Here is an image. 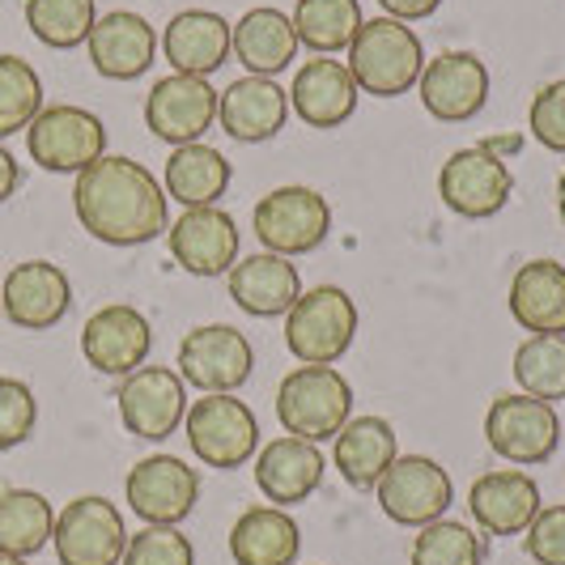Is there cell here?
Segmentation results:
<instances>
[{
    "label": "cell",
    "mask_w": 565,
    "mask_h": 565,
    "mask_svg": "<svg viewBox=\"0 0 565 565\" xmlns=\"http://www.w3.org/2000/svg\"><path fill=\"white\" fill-rule=\"evenodd\" d=\"M73 209L89 238L107 247H141L167 230V188L132 158L103 153L73 183Z\"/></svg>",
    "instance_id": "obj_1"
},
{
    "label": "cell",
    "mask_w": 565,
    "mask_h": 565,
    "mask_svg": "<svg viewBox=\"0 0 565 565\" xmlns=\"http://www.w3.org/2000/svg\"><path fill=\"white\" fill-rule=\"evenodd\" d=\"M425 47L417 30L396 18H366L349 43V73L370 98H399L422 82Z\"/></svg>",
    "instance_id": "obj_2"
},
{
    "label": "cell",
    "mask_w": 565,
    "mask_h": 565,
    "mask_svg": "<svg viewBox=\"0 0 565 565\" xmlns=\"http://www.w3.org/2000/svg\"><path fill=\"white\" fill-rule=\"evenodd\" d=\"M277 417L285 434L328 443L353 417V387L337 366H294L277 387Z\"/></svg>",
    "instance_id": "obj_3"
},
{
    "label": "cell",
    "mask_w": 565,
    "mask_h": 565,
    "mask_svg": "<svg viewBox=\"0 0 565 565\" xmlns=\"http://www.w3.org/2000/svg\"><path fill=\"white\" fill-rule=\"evenodd\" d=\"M358 337V302L340 285L302 294L285 315V344L302 366H337Z\"/></svg>",
    "instance_id": "obj_4"
},
{
    "label": "cell",
    "mask_w": 565,
    "mask_h": 565,
    "mask_svg": "<svg viewBox=\"0 0 565 565\" xmlns=\"http://www.w3.org/2000/svg\"><path fill=\"white\" fill-rule=\"evenodd\" d=\"M255 238L268 247V252L285 255H311L328 243L332 234V204L328 196H319L307 183H285L273 188L268 196L255 204L252 213Z\"/></svg>",
    "instance_id": "obj_5"
},
{
    "label": "cell",
    "mask_w": 565,
    "mask_h": 565,
    "mask_svg": "<svg viewBox=\"0 0 565 565\" xmlns=\"http://www.w3.org/2000/svg\"><path fill=\"white\" fill-rule=\"evenodd\" d=\"M183 434L192 443L204 468H243L255 451H259V422L255 413L234 396H200L188 404V417H183Z\"/></svg>",
    "instance_id": "obj_6"
},
{
    "label": "cell",
    "mask_w": 565,
    "mask_h": 565,
    "mask_svg": "<svg viewBox=\"0 0 565 565\" xmlns=\"http://www.w3.org/2000/svg\"><path fill=\"white\" fill-rule=\"evenodd\" d=\"M484 443L519 468H536L557 455L562 417L548 399L523 396V392L498 396L484 413Z\"/></svg>",
    "instance_id": "obj_7"
},
{
    "label": "cell",
    "mask_w": 565,
    "mask_h": 565,
    "mask_svg": "<svg viewBox=\"0 0 565 565\" xmlns=\"http://www.w3.org/2000/svg\"><path fill=\"white\" fill-rule=\"evenodd\" d=\"M26 149L52 174H82L107 153V128L94 111L56 103L34 115V124L26 128Z\"/></svg>",
    "instance_id": "obj_8"
},
{
    "label": "cell",
    "mask_w": 565,
    "mask_h": 565,
    "mask_svg": "<svg viewBox=\"0 0 565 565\" xmlns=\"http://www.w3.org/2000/svg\"><path fill=\"white\" fill-rule=\"evenodd\" d=\"M379 510L399 527H429L455 502L451 472L429 455H396V463L374 484Z\"/></svg>",
    "instance_id": "obj_9"
},
{
    "label": "cell",
    "mask_w": 565,
    "mask_h": 565,
    "mask_svg": "<svg viewBox=\"0 0 565 565\" xmlns=\"http://www.w3.org/2000/svg\"><path fill=\"white\" fill-rule=\"evenodd\" d=\"M179 379L192 383L204 396H230L238 392L255 366L252 340L230 323H200L179 340Z\"/></svg>",
    "instance_id": "obj_10"
},
{
    "label": "cell",
    "mask_w": 565,
    "mask_h": 565,
    "mask_svg": "<svg viewBox=\"0 0 565 565\" xmlns=\"http://www.w3.org/2000/svg\"><path fill=\"white\" fill-rule=\"evenodd\" d=\"M128 536L132 532L124 527L119 507L98 498V493H85L56 514L52 544H56L60 565H119Z\"/></svg>",
    "instance_id": "obj_11"
},
{
    "label": "cell",
    "mask_w": 565,
    "mask_h": 565,
    "mask_svg": "<svg viewBox=\"0 0 565 565\" xmlns=\"http://www.w3.org/2000/svg\"><path fill=\"white\" fill-rule=\"evenodd\" d=\"M124 498L145 527H179L196 510L200 472L179 455H145L124 481Z\"/></svg>",
    "instance_id": "obj_12"
},
{
    "label": "cell",
    "mask_w": 565,
    "mask_h": 565,
    "mask_svg": "<svg viewBox=\"0 0 565 565\" xmlns=\"http://www.w3.org/2000/svg\"><path fill=\"white\" fill-rule=\"evenodd\" d=\"M510 192H514V174H510L507 158L489 153L484 145L459 149L438 170V196H443V204L451 213H459V217H468V222H484V217L502 213Z\"/></svg>",
    "instance_id": "obj_13"
},
{
    "label": "cell",
    "mask_w": 565,
    "mask_h": 565,
    "mask_svg": "<svg viewBox=\"0 0 565 565\" xmlns=\"http://www.w3.org/2000/svg\"><path fill=\"white\" fill-rule=\"evenodd\" d=\"M119 422L145 443H167L188 417V383L170 366H141L119 383Z\"/></svg>",
    "instance_id": "obj_14"
},
{
    "label": "cell",
    "mask_w": 565,
    "mask_h": 565,
    "mask_svg": "<svg viewBox=\"0 0 565 565\" xmlns=\"http://www.w3.org/2000/svg\"><path fill=\"white\" fill-rule=\"evenodd\" d=\"M217 94L204 77L170 73L145 98V128L167 145H196L217 124Z\"/></svg>",
    "instance_id": "obj_15"
},
{
    "label": "cell",
    "mask_w": 565,
    "mask_h": 565,
    "mask_svg": "<svg viewBox=\"0 0 565 565\" xmlns=\"http://www.w3.org/2000/svg\"><path fill=\"white\" fill-rule=\"evenodd\" d=\"M422 107L438 124H468L489 103V68L477 52H438L422 68Z\"/></svg>",
    "instance_id": "obj_16"
},
{
    "label": "cell",
    "mask_w": 565,
    "mask_h": 565,
    "mask_svg": "<svg viewBox=\"0 0 565 565\" xmlns=\"http://www.w3.org/2000/svg\"><path fill=\"white\" fill-rule=\"evenodd\" d=\"M0 307H4V319L13 328L47 332L73 307L68 273L52 259H22L18 268H9V277L0 285Z\"/></svg>",
    "instance_id": "obj_17"
},
{
    "label": "cell",
    "mask_w": 565,
    "mask_h": 565,
    "mask_svg": "<svg viewBox=\"0 0 565 565\" xmlns=\"http://www.w3.org/2000/svg\"><path fill=\"white\" fill-rule=\"evenodd\" d=\"M149 349H153V328L128 302H111V307H103V311L85 319L82 353L98 374L128 379L132 370H141L149 362Z\"/></svg>",
    "instance_id": "obj_18"
},
{
    "label": "cell",
    "mask_w": 565,
    "mask_h": 565,
    "mask_svg": "<svg viewBox=\"0 0 565 565\" xmlns=\"http://www.w3.org/2000/svg\"><path fill=\"white\" fill-rule=\"evenodd\" d=\"M167 243L174 264L192 277H226L238 259V226L217 204L183 209V217L167 230Z\"/></svg>",
    "instance_id": "obj_19"
},
{
    "label": "cell",
    "mask_w": 565,
    "mask_h": 565,
    "mask_svg": "<svg viewBox=\"0 0 565 565\" xmlns=\"http://www.w3.org/2000/svg\"><path fill=\"white\" fill-rule=\"evenodd\" d=\"M85 47H89V64L98 77L137 82L158 60V30L149 26V18L132 13V9H115V13L94 22Z\"/></svg>",
    "instance_id": "obj_20"
},
{
    "label": "cell",
    "mask_w": 565,
    "mask_h": 565,
    "mask_svg": "<svg viewBox=\"0 0 565 565\" xmlns=\"http://www.w3.org/2000/svg\"><path fill=\"white\" fill-rule=\"evenodd\" d=\"M323 472H328V459L319 451V443L294 438V434H281L255 451V484L268 498V507L289 510L307 502L323 481Z\"/></svg>",
    "instance_id": "obj_21"
},
{
    "label": "cell",
    "mask_w": 565,
    "mask_h": 565,
    "mask_svg": "<svg viewBox=\"0 0 565 565\" xmlns=\"http://www.w3.org/2000/svg\"><path fill=\"white\" fill-rule=\"evenodd\" d=\"M358 82L349 73L344 60L332 56H315L307 60L298 73H294V85H289V111L298 115L307 128H340L349 115L358 111Z\"/></svg>",
    "instance_id": "obj_22"
},
{
    "label": "cell",
    "mask_w": 565,
    "mask_h": 565,
    "mask_svg": "<svg viewBox=\"0 0 565 565\" xmlns=\"http://www.w3.org/2000/svg\"><path fill=\"white\" fill-rule=\"evenodd\" d=\"M289 119V89L273 77H238L217 94V124L222 132L243 145L273 141Z\"/></svg>",
    "instance_id": "obj_23"
},
{
    "label": "cell",
    "mask_w": 565,
    "mask_h": 565,
    "mask_svg": "<svg viewBox=\"0 0 565 565\" xmlns=\"http://www.w3.org/2000/svg\"><path fill=\"white\" fill-rule=\"evenodd\" d=\"M540 510V484L519 472V468H502V472H484L468 489V514L477 519V527L489 536H523L527 523Z\"/></svg>",
    "instance_id": "obj_24"
},
{
    "label": "cell",
    "mask_w": 565,
    "mask_h": 565,
    "mask_svg": "<svg viewBox=\"0 0 565 565\" xmlns=\"http://www.w3.org/2000/svg\"><path fill=\"white\" fill-rule=\"evenodd\" d=\"M162 56L170 60L174 73L183 77H213L226 68L230 52V22L213 9H183L174 13L162 30Z\"/></svg>",
    "instance_id": "obj_25"
},
{
    "label": "cell",
    "mask_w": 565,
    "mask_h": 565,
    "mask_svg": "<svg viewBox=\"0 0 565 565\" xmlns=\"http://www.w3.org/2000/svg\"><path fill=\"white\" fill-rule=\"evenodd\" d=\"M230 298L238 311L255 315V319H277V315H289V307L302 298V277H298L294 259L277 252H255L247 259H234Z\"/></svg>",
    "instance_id": "obj_26"
},
{
    "label": "cell",
    "mask_w": 565,
    "mask_h": 565,
    "mask_svg": "<svg viewBox=\"0 0 565 565\" xmlns=\"http://www.w3.org/2000/svg\"><path fill=\"white\" fill-rule=\"evenodd\" d=\"M298 34H294V18L273 9V4H259L247 9L234 26H230V52L234 60L252 73V77H277L285 73L294 60H298Z\"/></svg>",
    "instance_id": "obj_27"
},
{
    "label": "cell",
    "mask_w": 565,
    "mask_h": 565,
    "mask_svg": "<svg viewBox=\"0 0 565 565\" xmlns=\"http://www.w3.org/2000/svg\"><path fill=\"white\" fill-rule=\"evenodd\" d=\"M510 315L532 337H565V264L527 259L510 277Z\"/></svg>",
    "instance_id": "obj_28"
},
{
    "label": "cell",
    "mask_w": 565,
    "mask_h": 565,
    "mask_svg": "<svg viewBox=\"0 0 565 565\" xmlns=\"http://www.w3.org/2000/svg\"><path fill=\"white\" fill-rule=\"evenodd\" d=\"M302 553V532L294 514L281 507L243 510L230 527V557L234 565H294Z\"/></svg>",
    "instance_id": "obj_29"
},
{
    "label": "cell",
    "mask_w": 565,
    "mask_h": 565,
    "mask_svg": "<svg viewBox=\"0 0 565 565\" xmlns=\"http://www.w3.org/2000/svg\"><path fill=\"white\" fill-rule=\"evenodd\" d=\"M396 425L387 417H349L337 434L332 463L353 489H374L383 481V472L396 463Z\"/></svg>",
    "instance_id": "obj_30"
},
{
    "label": "cell",
    "mask_w": 565,
    "mask_h": 565,
    "mask_svg": "<svg viewBox=\"0 0 565 565\" xmlns=\"http://www.w3.org/2000/svg\"><path fill=\"white\" fill-rule=\"evenodd\" d=\"M230 179V158L213 145H179L167 158V170H162V188H167V200H179L183 209H200V204H217V196H226Z\"/></svg>",
    "instance_id": "obj_31"
},
{
    "label": "cell",
    "mask_w": 565,
    "mask_h": 565,
    "mask_svg": "<svg viewBox=\"0 0 565 565\" xmlns=\"http://www.w3.org/2000/svg\"><path fill=\"white\" fill-rule=\"evenodd\" d=\"M56 510L34 489H0V553L34 557L52 544Z\"/></svg>",
    "instance_id": "obj_32"
},
{
    "label": "cell",
    "mask_w": 565,
    "mask_h": 565,
    "mask_svg": "<svg viewBox=\"0 0 565 565\" xmlns=\"http://www.w3.org/2000/svg\"><path fill=\"white\" fill-rule=\"evenodd\" d=\"M362 0H298L294 4V34L315 56L349 52L353 34L362 30Z\"/></svg>",
    "instance_id": "obj_33"
},
{
    "label": "cell",
    "mask_w": 565,
    "mask_h": 565,
    "mask_svg": "<svg viewBox=\"0 0 565 565\" xmlns=\"http://www.w3.org/2000/svg\"><path fill=\"white\" fill-rule=\"evenodd\" d=\"M98 22L94 0H26V26L43 47L73 52Z\"/></svg>",
    "instance_id": "obj_34"
},
{
    "label": "cell",
    "mask_w": 565,
    "mask_h": 565,
    "mask_svg": "<svg viewBox=\"0 0 565 565\" xmlns=\"http://www.w3.org/2000/svg\"><path fill=\"white\" fill-rule=\"evenodd\" d=\"M514 383L523 396L565 399V337H527L514 349Z\"/></svg>",
    "instance_id": "obj_35"
},
{
    "label": "cell",
    "mask_w": 565,
    "mask_h": 565,
    "mask_svg": "<svg viewBox=\"0 0 565 565\" xmlns=\"http://www.w3.org/2000/svg\"><path fill=\"white\" fill-rule=\"evenodd\" d=\"M43 111V82L22 56H0V137H13Z\"/></svg>",
    "instance_id": "obj_36"
},
{
    "label": "cell",
    "mask_w": 565,
    "mask_h": 565,
    "mask_svg": "<svg viewBox=\"0 0 565 565\" xmlns=\"http://www.w3.org/2000/svg\"><path fill=\"white\" fill-rule=\"evenodd\" d=\"M413 565H484V544L472 527L455 523V519H438L422 527V536L413 540Z\"/></svg>",
    "instance_id": "obj_37"
},
{
    "label": "cell",
    "mask_w": 565,
    "mask_h": 565,
    "mask_svg": "<svg viewBox=\"0 0 565 565\" xmlns=\"http://www.w3.org/2000/svg\"><path fill=\"white\" fill-rule=\"evenodd\" d=\"M119 565H196V548L179 527H141L128 536Z\"/></svg>",
    "instance_id": "obj_38"
},
{
    "label": "cell",
    "mask_w": 565,
    "mask_h": 565,
    "mask_svg": "<svg viewBox=\"0 0 565 565\" xmlns=\"http://www.w3.org/2000/svg\"><path fill=\"white\" fill-rule=\"evenodd\" d=\"M39 422V399L22 379L0 374V451L22 447Z\"/></svg>",
    "instance_id": "obj_39"
},
{
    "label": "cell",
    "mask_w": 565,
    "mask_h": 565,
    "mask_svg": "<svg viewBox=\"0 0 565 565\" xmlns=\"http://www.w3.org/2000/svg\"><path fill=\"white\" fill-rule=\"evenodd\" d=\"M523 548L536 565H565V502L536 510L523 532Z\"/></svg>",
    "instance_id": "obj_40"
},
{
    "label": "cell",
    "mask_w": 565,
    "mask_h": 565,
    "mask_svg": "<svg viewBox=\"0 0 565 565\" xmlns=\"http://www.w3.org/2000/svg\"><path fill=\"white\" fill-rule=\"evenodd\" d=\"M527 132H532L544 149L565 153V82H548L536 98H532Z\"/></svg>",
    "instance_id": "obj_41"
},
{
    "label": "cell",
    "mask_w": 565,
    "mask_h": 565,
    "mask_svg": "<svg viewBox=\"0 0 565 565\" xmlns=\"http://www.w3.org/2000/svg\"><path fill=\"white\" fill-rule=\"evenodd\" d=\"M379 4H383V13L396 18V22H422L429 13H438L443 0H379Z\"/></svg>",
    "instance_id": "obj_42"
},
{
    "label": "cell",
    "mask_w": 565,
    "mask_h": 565,
    "mask_svg": "<svg viewBox=\"0 0 565 565\" xmlns=\"http://www.w3.org/2000/svg\"><path fill=\"white\" fill-rule=\"evenodd\" d=\"M18 183H22V167H18V158L0 145V204L18 192Z\"/></svg>",
    "instance_id": "obj_43"
},
{
    "label": "cell",
    "mask_w": 565,
    "mask_h": 565,
    "mask_svg": "<svg viewBox=\"0 0 565 565\" xmlns=\"http://www.w3.org/2000/svg\"><path fill=\"white\" fill-rule=\"evenodd\" d=\"M489 153H498V158H507V153H519L523 149V137H489V141H481Z\"/></svg>",
    "instance_id": "obj_44"
},
{
    "label": "cell",
    "mask_w": 565,
    "mask_h": 565,
    "mask_svg": "<svg viewBox=\"0 0 565 565\" xmlns=\"http://www.w3.org/2000/svg\"><path fill=\"white\" fill-rule=\"evenodd\" d=\"M557 213H562V222H565V170H562V179H557Z\"/></svg>",
    "instance_id": "obj_45"
},
{
    "label": "cell",
    "mask_w": 565,
    "mask_h": 565,
    "mask_svg": "<svg viewBox=\"0 0 565 565\" xmlns=\"http://www.w3.org/2000/svg\"><path fill=\"white\" fill-rule=\"evenodd\" d=\"M0 565H30L26 557H9V553H0Z\"/></svg>",
    "instance_id": "obj_46"
}]
</instances>
